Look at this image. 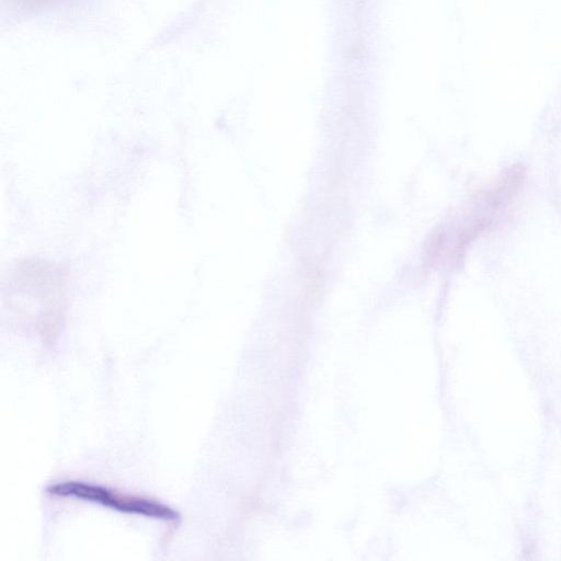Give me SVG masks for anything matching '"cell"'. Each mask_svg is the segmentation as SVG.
Segmentation results:
<instances>
[{"label":"cell","mask_w":561,"mask_h":561,"mask_svg":"<svg viewBox=\"0 0 561 561\" xmlns=\"http://www.w3.org/2000/svg\"><path fill=\"white\" fill-rule=\"evenodd\" d=\"M47 492L59 496H72L84 501L100 503L112 510L144 515L163 520H175L179 514L171 507L140 496L126 495L108 488L82 481H65L47 489Z\"/></svg>","instance_id":"cell-1"},{"label":"cell","mask_w":561,"mask_h":561,"mask_svg":"<svg viewBox=\"0 0 561 561\" xmlns=\"http://www.w3.org/2000/svg\"><path fill=\"white\" fill-rule=\"evenodd\" d=\"M53 1L55 0H10L11 3L16 4L19 8L31 10L43 8Z\"/></svg>","instance_id":"cell-2"}]
</instances>
